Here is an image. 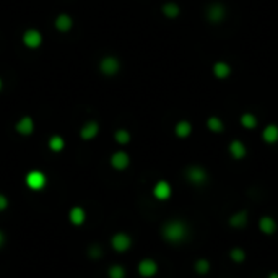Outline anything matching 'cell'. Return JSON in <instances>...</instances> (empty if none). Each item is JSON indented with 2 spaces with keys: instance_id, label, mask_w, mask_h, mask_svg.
<instances>
[{
  "instance_id": "1",
  "label": "cell",
  "mask_w": 278,
  "mask_h": 278,
  "mask_svg": "<svg viewBox=\"0 0 278 278\" xmlns=\"http://www.w3.org/2000/svg\"><path fill=\"white\" fill-rule=\"evenodd\" d=\"M161 234H163V238L168 242L179 244L189 236V228H187V224L184 221H180V219H171V221H168L163 226Z\"/></svg>"
},
{
  "instance_id": "2",
  "label": "cell",
  "mask_w": 278,
  "mask_h": 278,
  "mask_svg": "<svg viewBox=\"0 0 278 278\" xmlns=\"http://www.w3.org/2000/svg\"><path fill=\"white\" fill-rule=\"evenodd\" d=\"M185 179L194 185H203L208 179V173L202 166H189L185 169Z\"/></svg>"
},
{
  "instance_id": "3",
  "label": "cell",
  "mask_w": 278,
  "mask_h": 278,
  "mask_svg": "<svg viewBox=\"0 0 278 278\" xmlns=\"http://www.w3.org/2000/svg\"><path fill=\"white\" fill-rule=\"evenodd\" d=\"M24 182H26V185L31 190H42L44 187H46L47 179H46V174H44L42 171L33 169V171H29V173L26 174Z\"/></svg>"
},
{
  "instance_id": "4",
  "label": "cell",
  "mask_w": 278,
  "mask_h": 278,
  "mask_svg": "<svg viewBox=\"0 0 278 278\" xmlns=\"http://www.w3.org/2000/svg\"><path fill=\"white\" fill-rule=\"evenodd\" d=\"M207 20L210 23H213V24H218V23H221L224 21V18H226V7H224L223 3H212V5H208V8H207Z\"/></svg>"
},
{
  "instance_id": "5",
  "label": "cell",
  "mask_w": 278,
  "mask_h": 278,
  "mask_svg": "<svg viewBox=\"0 0 278 278\" xmlns=\"http://www.w3.org/2000/svg\"><path fill=\"white\" fill-rule=\"evenodd\" d=\"M99 70L101 73H104L107 77H112L116 75L117 72L120 70V62L117 57H112V56H107L104 59H101L99 62Z\"/></svg>"
},
{
  "instance_id": "6",
  "label": "cell",
  "mask_w": 278,
  "mask_h": 278,
  "mask_svg": "<svg viewBox=\"0 0 278 278\" xmlns=\"http://www.w3.org/2000/svg\"><path fill=\"white\" fill-rule=\"evenodd\" d=\"M111 246L117 252H125L129 251L132 246V238L125 233H117L111 239Z\"/></svg>"
},
{
  "instance_id": "7",
  "label": "cell",
  "mask_w": 278,
  "mask_h": 278,
  "mask_svg": "<svg viewBox=\"0 0 278 278\" xmlns=\"http://www.w3.org/2000/svg\"><path fill=\"white\" fill-rule=\"evenodd\" d=\"M23 44L29 49H36L42 44V34L38 29H26L23 33Z\"/></svg>"
},
{
  "instance_id": "8",
  "label": "cell",
  "mask_w": 278,
  "mask_h": 278,
  "mask_svg": "<svg viewBox=\"0 0 278 278\" xmlns=\"http://www.w3.org/2000/svg\"><path fill=\"white\" fill-rule=\"evenodd\" d=\"M129 164H130V156L127 155L125 151H116V153L111 156V166L117 171L127 169Z\"/></svg>"
},
{
  "instance_id": "9",
  "label": "cell",
  "mask_w": 278,
  "mask_h": 278,
  "mask_svg": "<svg viewBox=\"0 0 278 278\" xmlns=\"http://www.w3.org/2000/svg\"><path fill=\"white\" fill-rule=\"evenodd\" d=\"M231 72H233L231 65L224 60H217L212 67V73L215 75V78H218V80H226V78L231 75Z\"/></svg>"
},
{
  "instance_id": "10",
  "label": "cell",
  "mask_w": 278,
  "mask_h": 278,
  "mask_svg": "<svg viewBox=\"0 0 278 278\" xmlns=\"http://www.w3.org/2000/svg\"><path fill=\"white\" fill-rule=\"evenodd\" d=\"M15 130H17L18 134L23 135V137L31 135L33 132H34V120H33V117H29V116L21 117V119H20L17 124H15Z\"/></svg>"
},
{
  "instance_id": "11",
  "label": "cell",
  "mask_w": 278,
  "mask_h": 278,
  "mask_svg": "<svg viewBox=\"0 0 278 278\" xmlns=\"http://www.w3.org/2000/svg\"><path fill=\"white\" fill-rule=\"evenodd\" d=\"M156 272H158V263H156L153 258H143V260L139 263V273L141 277L150 278L156 275Z\"/></svg>"
},
{
  "instance_id": "12",
  "label": "cell",
  "mask_w": 278,
  "mask_h": 278,
  "mask_svg": "<svg viewBox=\"0 0 278 278\" xmlns=\"http://www.w3.org/2000/svg\"><path fill=\"white\" fill-rule=\"evenodd\" d=\"M54 26H56L57 31L68 33V31H70V29L73 28V20H72L70 15L60 13V15H57L56 20H54Z\"/></svg>"
},
{
  "instance_id": "13",
  "label": "cell",
  "mask_w": 278,
  "mask_h": 278,
  "mask_svg": "<svg viewBox=\"0 0 278 278\" xmlns=\"http://www.w3.org/2000/svg\"><path fill=\"white\" fill-rule=\"evenodd\" d=\"M171 194H173V189H171L169 182H166V180H159V182L155 184L153 195L158 200H168L171 197Z\"/></svg>"
},
{
  "instance_id": "14",
  "label": "cell",
  "mask_w": 278,
  "mask_h": 278,
  "mask_svg": "<svg viewBox=\"0 0 278 278\" xmlns=\"http://www.w3.org/2000/svg\"><path fill=\"white\" fill-rule=\"evenodd\" d=\"M228 151L234 159H242V158H246V155H247L246 145H244L241 140H233L228 146Z\"/></svg>"
},
{
  "instance_id": "15",
  "label": "cell",
  "mask_w": 278,
  "mask_h": 278,
  "mask_svg": "<svg viewBox=\"0 0 278 278\" xmlns=\"http://www.w3.org/2000/svg\"><path fill=\"white\" fill-rule=\"evenodd\" d=\"M98 134H99V125H98V122L95 120L86 122L80 129V137L83 140H93Z\"/></svg>"
},
{
  "instance_id": "16",
  "label": "cell",
  "mask_w": 278,
  "mask_h": 278,
  "mask_svg": "<svg viewBox=\"0 0 278 278\" xmlns=\"http://www.w3.org/2000/svg\"><path fill=\"white\" fill-rule=\"evenodd\" d=\"M262 140L268 145H275L278 141V125L268 124L265 129L262 130Z\"/></svg>"
},
{
  "instance_id": "17",
  "label": "cell",
  "mask_w": 278,
  "mask_h": 278,
  "mask_svg": "<svg viewBox=\"0 0 278 278\" xmlns=\"http://www.w3.org/2000/svg\"><path fill=\"white\" fill-rule=\"evenodd\" d=\"M247 221H249V217H247V212H246V210L234 213V215H231V218H229V224H231L234 229H242V228H246Z\"/></svg>"
},
{
  "instance_id": "18",
  "label": "cell",
  "mask_w": 278,
  "mask_h": 278,
  "mask_svg": "<svg viewBox=\"0 0 278 278\" xmlns=\"http://www.w3.org/2000/svg\"><path fill=\"white\" fill-rule=\"evenodd\" d=\"M68 218H70L72 224H75V226H81L86 219V213L81 207H73L70 212H68Z\"/></svg>"
},
{
  "instance_id": "19",
  "label": "cell",
  "mask_w": 278,
  "mask_h": 278,
  "mask_svg": "<svg viewBox=\"0 0 278 278\" xmlns=\"http://www.w3.org/2000/svg\"><path fill=\"white\" fill-rule=\"evenodd\" d=\"M174 134L179 139H187V137L192 134V124L189 120H179L178 124L174 125Z\"/></svg>"
},
{
  "instance_id": "20",
  "label": "cell",
  "mask_w": 278,
  "mask_h": 278,
  "mask_svg": "<svg viewBox=\"0 0 278 278\" xmlns=\"http://www.w3.org/2000/svg\"><path fill=\"white\" fill-rule=\"evenodd\" d=\"M258 228L263 234H273L277 231V221L272 217H262L260 221H258Z\"/></svg>"
},
{
  "instance_id": "21",
  "label": "cell",
  "mask_w": 278,
  "mask_h": 278,
  "mask_svg": "<svg viewBox=\"0 0 278 278\" xmlns=\"http://www.w3.org/2000/svg\"><path fill=\"white\" fill-rule=\"evenodd\" d=\"M161 12L166 18H178L180 15V7L174 2H166L163 7H161Z\"/></svg>"
},
{
  "instance_id": "22",
  "label": "cell",
  "mask_w": 278,
  "mask_h": 278,
  "mask_svg": "<svg viewBox=\"0 0 278 278\" xmlns=\"http://www.w3.org/2000/svg\"><path fill=\"white\" fill-rule=\"evenodd\" d=\"M207 127L210 132H213V134H221L224 130V122L219 119L218 116H210L207 119Z\"/></svg>"
},
{
  "instance_id": "23",
  "label": "cell",
  "mask_w": 278,
  "mask_h": 278,
  "mask_svg": "<svg viewBox=\"0 0 278 278\" xmlns=\"http://www.w3.org/2000/svg\"><path fill=\"white\" fill-rule=\"evenodd\" d=\"M239 122H241V125L247 130H252L257 127V117L254 116L252 112H244V114H241Z\"/></svg>"
},
{
  "instance_id": "24",
  "label": "cell",
  "mask_w": 278,
  "mask_h": 278,
  "mask_svg": "<svg viewBox=\"0 0 278 278\" xmlns=\"http://www.w3.org/2000/svg\"><path fill=\"white\" fill-rule=\"evenodd\" d=\"M63 146H65V140H63L60 135H52L51 139H49V148L56 151V153L62 151Z\"/></svg>"
},
{
  "instance_id": "25",
  "label": "cell",
  "mask_w": 278,
  "mask_h": 278,
  "mask_svg": "<svg viewBox=\"0 0 278 278\" xmlns=\"http://www.w3.org/2000/svg\"><path fill=\"white\" fill-rule=\"evenodd\" d=\"M114 140L119 145H127L130 141V132L125 129H119L114 132Z\"/></svg>"
},
{
  "instance_id": "26",
  "label": "cell",
  "mask_w": 278,
  "mask_h": 278,
  "mask_svg": "<svg viewBox=\"0 0 278 278\" xmlns=\"http://www.w3.org/2000/svg\"><path fill=\"white\" fill-rule=\"evenodd\" d=\"M195 272L199 273V275H205V273L210 272V262L207 260V258H199L197 262H195Z\"/></svg>"
},
{
  "instance_id": "27",
  "label": "cell",
  "mask_w": 278,
  "mask_h": 278,
  "mask_svg": "<svg viewBox=\"0 0 278 278\" xmlns=\"http://www.w3.org/2000/svg\"><path fill=\"white\" fill-rule=\"evenodd\" d=\"M229 257H231L233 262L241 263L246 260V252H244V249H241V247H234V249H231V252H229Z\"/></svg>"
},
{
  "instance_id": "28",
  "label": "cell",
  "mask_w": 278,
  "mask_h": 278,
  "mask_svg": "<svg viewBox=\"0 0 278 278\" xmlns=\"http://www.w3.org/2000/svg\"><path fill=\"white\" fill-rule=\"evenodd\" d=\"M107 275L109 278H125V268L122 265H112L107 270Z\"/></svg>"
},
{
  "instance_id": "29",
  "label": "cell",
  "mask_w": 278,
  "mask_h": 278,
  "mask_svg": "<svg viewBox=\"0 0 278 278\" xmlns=\"http://www.w3.org/2000/svg\"><path fill=\"white\" fill-rule=\"evenodd\" d=\"M8 207V199L5 197L3 194H0V212H2V210H5Z\"/></svg>"
},
{
  "instance_id": "30",
  "label": "cell",
  "mask_w": 278,
  "mask_h": 278,
  "mask_svg": "<svg viewBox=\"0 0 278 278\" xmlns=\"http://www.w3.org/2000/svg\"><path fill=\"white\" fill-rule=\"evenodd\" d=\"M99 254H101V251H99V247H98V246H93V247L90 249V256H91V257L98 258V257H99Z\"/></svg>"
},
{
  "instance_id": "31",
  "label": "cell",
  "mask_w": 278,
  "mask_h": 278,
  "mask_svg": "<svg viewBox=\"0 0 278 278\" xmlns=\"http://www.w3.org/2000/svg\"><path fill=\"white\" fill-rule=\"evenodd\" d=\"M267 278H278V273H277V272L268 273V277H267Z\"/></svg>"
},
{
  "instance_id": "32",
  "label": "cell",
  "mask_w": 278,
  "mask_h": 278,
  "mask_svg": "<svg viewBox=\"0 0 278 278\" xmlns=\"http://www.w3.org/2000/svg\"><path fill=\"white\" fill-rule=\"evenodd\" d=\"M3 241H5V236H3V233L0 231V247H2V244H3Z\"/></svg>"
},
{
  "instance_id": "33",
  "label": "cell",
  "mask_w": 278,
  "mask_h": 278,
  "mask_svg": "<svg viewBox=\"0 0 278 278\" xmlns=\"http://www.w3.org/2000/svg\"><path fill=\"white\" fill-rule=\"evenodd\" d=\"M2 86H3V81H2V78H0V90H2Z\"/></svg>"
}]
</instances>
